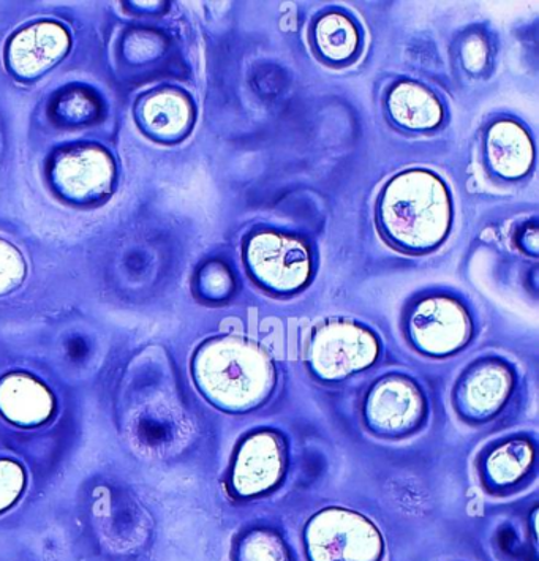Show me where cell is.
I'll use <instances>...</instances> for the list:
<instances>
[{"label": "cell", "instance_id": "7", "mask_svg": "<svg viewBox=\"0 0 539 561\" xmlns=\"http://www.w3.org/2000/svg\"><path fill=\"white\" fill-rule=\"evenodd\" d=\"M69 45V34L60 24H34L18 32L10 42V69L21 78L38 77L66 56Z\"/></svg>", "mask_w": 539, "mask_h": 561}, {"label": "cell", "instance_id": "18", "mask_svg": "<svg viewBox=\"0 0 539 561\" xmlns=\"http://www.w3.org/2000/svg\"><path fill=\"white\" fill-rule=\"evenodd\" d=\"M26 277V263L16 247L0 239V295L12 291Z\"/></svg>", "mask_w": 539, "mask_h": 561}, {"label": "cell", "instance_id": "22", "mask_svg": "<svg viewBox=\"0 0 539 561\" xmlns=\"http://www.w3.org/2000/svg\"><path fill=\"white\" fill-rule=\"evenodd\" d=\"M489 53L488 45L483 38L478 35H471L469 41L463 43L462 48V62L466 69L478 73L488 66Z\"/></svg>", "mask_w": 539, "mask_h": 561}, {"label": "cell", "instance_id": "20", "mask_svg": "<svg viewBox=\"0 0 539 561\" xmlns=\"http://www.w3.org/2000/svg\"><path fill=\"white\" fill-rule=\"evenodd\" d=\"M23 468L12 460H0V511L7 510L16 502L24 489Z\"/></svg>", "mask_w": 539, "mask_h": 561}, {"label": "cell", "instance_id": "12", "mask_svg": "<svg viewBox=\"0 0 539 561\" xmlns=\"http://www.w3.org/2000/svg\"><path fill=\"white\" fill-rule=\"evenodd\" d=\"M53 396L27 375H10L0 383V411L21 425L45 423L53 413Z\"/></svg>", "mask_w": 539, "mask_h": 561}, {"label": "cell", "instance_id": "14", "mask_svg": "<svg viewBox=\"0 0 539 561\" xmlns=\"http://www.w3.org/2000/svg\"><path fill=\"white\" fill-rule=\"evenodd\" d=\"M512 375L497 364H489L470 375L462 389L463 407L474 416L494 413L508 398Z\"/></svg>", "mask_w": 539, "mask_h": 561}, {"label": "cell", "instance_id": "5", "mask_svg": "<svg viewBox=\"0 0 539 561\" xmlns=\"http://www.w3.org/2000/svg\"><path fill=\"white\" fill-rule=\"evenodd\" d=\"M245 256L252 274L266 287L280 293L305 287L312 271L309 250L302 242L273 231L253 236Z\"/></svg>", "mask_w": 539, "mask_h": 561}, {"label": "cell", "instance_id": "17", "mask_svg": "<svg viewBox=\"0 0 539 561\" xmlns=\"http://www.w3.org/2000/svg\"><path fill=\"white\" fill-rule=\"evenodd\" d=\"M534 460V451L523 439L505 443L491 454L488 460V474L497 485L513 484L526 473Z\"/></svg>", "mask_w": 539, "mask_h": 561}, {"label": "cell", "instance_id": "11", "mask_svg": "<svg viewBox=\"0 0 539 561\" xmlns=\"http://www.w3.org/2000/svg\"><path fill=\"white\" fill-rule=\"evenodd\" d=\"M488 160L492 170L506 179L526 176L534 164L535 149L519 124L498 121L488 134Z\"/></svg>", "mask_w": 539, "mask_h": 561}, {"label": "cell", "instance_id": "21", "mask_svg": "<svg viewBox=\"0 0 539 561\" xmlns=\"http://www.w3.org/2000/svg\"><path fill=\"white\" fill-rule=\"evenodd\" d=\"M231 275L220 264H213L203 274L202 285L203 289L210 296V298H223L231 289Z\"/></svg>", "mask_w": 539, "mask_h": 561}, {"label": "cell", "instance_id": "4", "mask_svg": "<svg viewBox=\"0 0 539 561\" xmlns=\"http://www.w3.org/2000/svg\"><path fill=\"white\" fill-rule=\"evenodd\" d=\"M377 356L378 342L372 332L349 321L324 324L310 345V364L324 380H337L366 369Z\"/></svg>", "mask_w": 539, "mask_h": 561}, {"label": "cell", "instance_id": "15", "mask_svg": "<svg viewBox=\"0 0 539 561\" xmlns=\"http://www.w3.org/2000/svg\"><path fill=\"white\" fill-rule=\"evenodd\" d=\"M142 121L146 127L159 137H177L191 125V103L177 92H160L152 95L142 106Z\"/></svg>", "mask_w": 539, "mask_h": 561}, {"label": "cell", "instance_id": "8", "mask_svg": "<svg viewBox=\"0 0 539 561\" xmlns=\"http://www.w3.org/2000/svg\"><path fill=\"white\" fill-rule=\"evenodd\" d=\"M284 451L276 435L255 434L245 439L236 456L233 485L242 496L259 495L280 480Z\"/></svg>", "mask_w": 539, "mask_h": 561}, {"label": "cell", "instance_id": "10", "mask_svg": "<svg viewBox=\"0 0 539 561\" xmlns=\"http://www.w3.org/2000/svg\"><path fill=\"white\" fill-rule=\"evenodd\" d=\"M367 420L377 431L395 432L412 427L423 413V398L412 381L389 378L374 388L367 400Z\"/></svg>", "mask_w": 539, "mask_h": 561}, {"label": "cell", "instance_id": "3", "mask_svg": "<svg viewBox=\"0 0 539 561\" xmlns=\"http://www.w3.org/2000/svg\"><path fill=\"white\" fill-rule=\"evenodd\" d=\"M306 546L312 561H378L383 541L372 522L346 510H326L307 525Z\"/></svg>", "mask_w": 539, "mask_h": 561}, {"label": "cell", "instance_id": "16", "mask_svg": "<svg viewBox=\"0 0 539 561\" xmlns=\"http://www.w3.org/2000/svg\"><path fill=\"white\" fill-rule=\"evenodd\" d=\"M313 34L321 55L335 62L355 55L359 46L358 28L352 20L341 13L324 14L320 18Z\"/></svg>", "mask_w": 539, "mask_h": 561}, {"label": "cell", "instance_id": "2", "mask_svg": "<svg viewBox=\"0 0 539 561\" xmlns=\"http://www.w3.org/2000/svg\"><path fill=\"white\" fill-rule=\"evenodd\" d=\"M196 383L217 405L248 410L270 394L274 371L262 348L221 337L202 346L194 364Z\"/></svg>", "mask_w": 539, "mask_h": 561}, {"label": "cell", "instance_id": "6", "mask_svg": "<svg viewBox=\"0 0 539 561\" xmlns=\"http://www.w3.org/2000/svg\"><path fill=\"white\" fill-rule=\"evenodd\" d=\"M417 348L429 355H449L469 341L471 324L466 309L449 298H429L420 304L410 320Z\"/></svg>", "mask_w": 539, "mask_h": 561}, {"label": "cell", "instance_id": "1", "mask_svg": "<svg viewBox=\"0 0 539 561\" xmlns=\"http://www.w3.org/2000/svg\"><path fill=\"white\" fill-rule=\"evenodd\" d=\"M451 199L440 178L410 170L392 179L380 199V221L389 238L413 250L440 244L451 227Z\"/></svg>", "mask_w": 539, "mask_h": 561}, {"label": "cell", "instance_id": "9", "mask_svg": "<svg viewBox=\"0 0 539 561\" xmlns=\"http://www.w3.org/2000/svg\"><path fill=\"white\" fill-rule=\"evenodd\" d=\"M53 178L59 191L70 198H95L111 187L113 160L99 148L74 149L57 160Z\"/></svg>", "mask_w": 539, "mask_h": 561}, {"label": "cell", "instance_id": "19", "mask_svg": "<svg viewBox=\"0 0 539 561\" xmlns=\"http://www.w3.org/2000/svg\"><path fill=\"white\" fill-rule=\"evenodd\" d=\"M241 561H287V552L277 536L255 534L242 545Z\"/></svg>", "mask_w": 539, "mask_h": 561}, {"label": "cell", "instance_id": "13", "mask_svg": "<svg viewBox=\"0 0 539 561\" xmlns=\"http://www.w3.org/2000/svg\"><path fill=\"white\" fill-rule=\"evenodd\" d=\"M392 119L410 130H431L443 119L437 96L416 82H401L392 89L388 99Z\"/></svg>", "mask_w": 539, "mask_h": 561}]
</instances>
